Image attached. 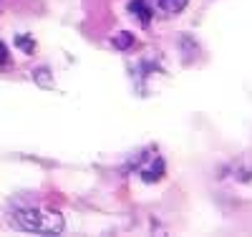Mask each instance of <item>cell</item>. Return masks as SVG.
Returning a JSON list of instances; mask_svg holds the SVG:
<instances>
[{
	"instance_id": "obj_1",
	"label": "cell",
	"mask_w": 252,
	"mask_h": 237,
	"mask_svg": "<svg viewBox=\"0 0 252 237\" xmlns=\"http://www.w3.org/2000/svg\"><path fill=\"white\" fill-rule=\"evenodd\" d=\"M13 222L26 232H40V235H61L66 227V222L56 209H40V207L18 209L13 214Z\"/></svg>"
},
{
	"instance_id": "obj_2",
	"label": "cell",
	"mask_w": 252,
	"mask_h": 237,
	"mask_svg": "<svg viewBox=\"0 0 252 237\" xmlns=\"http://www.w3.org/2000/svg\"><path fill=\"white\" fill-rule=\"evenodd\" d=\"M129 13H134L136 18H139V23H152V18H154V10H152V5L146 3V0H131L129 3Z\"/></svg>"
},
{
	"instance_id": "obj_3",
	"label": "cell",
	"mask_w": 252,
	"mask_h": 237,
	"mask_svg": "<svg viewBox=\"0 0 252 237\" xmlns=\"http://www.w3.org/2000/svg\"><path fill=\"white\" fill-rule=\"evenodd\" d=\"M187 3H189V0H161V8L174 15V13H182L187 8Z\"/></svg>"
},
{
	"instance_id": "obj_4",
	"label": "cell",
	"mask_w": 252,
	"mask_h": 237,
	"mask_svg": "<svg viewBox=\"0 0 252 237\" xmlns=\"http://www.w3.org/2000/svg\"><path fill=\"white\" fill-rule=\"evenodd\" d=\"M131 43H134V35H131V33H126V31H121V33L114 38V46L121 48V51H124V48H129Z\"/></svg>"
},
{
	"instance_id": "obj_5",
	"label": "cell",
	"mask_w": 252,
	"mask_h": 237,
	"mask_svg": "<svg viewBox=\"0 0 252 237\" xmlns=\"http://www.w3.org/2000/svg\"><path fill=\"white\" fill-rule=\"evenodd\" d=\"M15 43H18V46L23 48L26 53H31V51L35 48V43H33V40H28V38H23V35H18V38H15Z\"/></svg>"
},
{
	"instance_id": "obj_6",
	"label": "cell",
	"mask_w": 252,
	"mask_h": 237,
	"mask_svg": "<svg viewBox=\"0 0 252 237\" xmlns=\"http://www.w3.org/2000/svg\"><path fill=\"white\" fill-rule=\"evenodd\" d=\"M8 58H10V53H8V46H5V43H0V66H5V63H8Z\"/></svg>"
}]
</instances>
